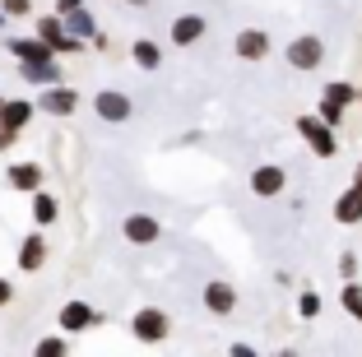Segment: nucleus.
<instances>
[{"label": "nucleus", "instance_id": "obj_1", "mask_svg": "<svg viewBox=\"0 0 362 357\" xmlns=\"http://www.w3.org/2000/svg\"><path fill=\"white\" fill-rule=\"evenodd\" d=\"M168 334H172V315L163 311V306H139V311L130 315V339H135V344L158 348V344H168Z\"/></svg>", "mask_w": 362, "mask_h": 357}, {"label": "nucleus", "instance_id": "obj_2", "mask_svg": "<svg viewBox=\"0 0 362 357\" xmlns=\"http://www.w3.org/2000/svg\"><path fill=\"white\" fill-rule=\"evenodd\" d=\"M284 61H288V70H302V74L320 70V65H325V37H320V33H298V37L284 47Z\"/></svg>", "mask_w": 362, "mask_h": 357}, {"label": "nucleus", "instance_id": "obj_3", "mask_svg": "<svg viewBox=\"0 0 362 357\" xmlns=\"http://www.w3.org/2000/svg\"><path fill=\"white\" fill-rule=\"evenodd\" d=\"M293 126H298L302 144H307V148H311V153H316V158H334V153H339V130H334V126H325V121H320L316 112L298 116Z\"/></svg>", "mask_w": 362, "mask_h": 357}, {"label": "nucleus", "instance_id": "obj_4", "mask_svg": "<svg viewBox=\"0 0 362 357\" xmlns=\"http://www.w3.org/2000/svg\"><path fill=\"white\" fill-rule=\"evenodd\" d=\"M33 33H37L56 56H79L88 47V42H79V37H70V28H65L61 14H37V19H33Z\"/></svg>", "mask_w": 362, "mask_h": 357}, {"label": "nucleus", "instance_id": "obj_5", "mask_svg": "<svg viewBox=\"0 0 362 357\" xmlns=\"http://www.w3.org/2000/svg\"><path fill=\"white\" fill-rule=\"evenodd\" d=\"M103 325V311L98 306H88L84 297H70V302H61V311H56V329L61 334H84V329Z\"/></svg>", "mask_w": 362, "mask_h": 357}, {"label": "nucleus", "instance_id": "obj_6", "mask_svg": "<svg viewBox=\"0 0 362 357\" xmlns=\"http://www.w3.org/2000/svg\"><path fill=\"white\" fill-rule=\"evenodd\" d=\"M158 237H163V218H158V213L135 209V213H126V218H121V242H130V246H153Z\"/></svg>", "mask_w": 362, "mask_h": 357}, {"label": "nucleus", "instance_id": "obj_7", "mask_svg": "<svg viewBox=\"0 0 362 357\" xmlns=\"http://www.w3.org/2000/svg\"><path fill=\"white\" fill-rule=\"evenodd\" d=\"M93 116L107 121V126H126L130 116H135V103H130V93H121V88H98L93 93Z\"/></svg>", "mask_w": 362, "mask_h": 357}, {"label": "nucleus", "instance_id": "obj_8", "mask_svg": "<svg viewBox=\"0 0 362 357\" xmlns=\"http://www.w3.org/2000/svg\"><path fill=\"white\" fill-rule=\"evenodd\" d=\"M269 52H274V37H269L265 28H242V33H233V56H237V61L260 65V61H269Z\"/></svg>", "mask_w": 362, "mask_h": 357}, {"label": "nucleus", "instance_id": "obj_9", "mask_svg": "<svg viewBox=\"0 0 362 357\" xmlns=\"http://www.w3.org/2000/svg\"><path fill=\"white\" fill-rule=\"evenodd\" d=\"M246 186H251L256 200H279V195L288 190V168H279V163H260V168H251Z\"/></svg>", "mask_w": 362, "mask_h": 357}, {"label": "nucleus", "instance_id": "obj_10", "mask_svg": "<svg viewBox=\"0 0 362 357\" xmlns=\"http://www.w3.org/2000/svg\"><path fill=\"white\" fill-rule=\"evenodd\" d=\"M79 107H84V98H79L70 84H56V88H42V93H37V112L56 116V121H65V116H75Z\"/></svg>", "mask_w": 362, "mask_h": 357}, {"label": "nucleus", "instance_id": "obj_11", "mask_svg": "<svg viewBox=\"0 0 362 357\" xmlns=\"http://www.w3.org/2000/svg\"><path fill=\"white\" fill-rule=\"evenodd\" d=\"M5 186L10 190H19V195H37V190H47V172H42V163H10L5 168Z\"/></svg>", "mask_w": 362, "mask_h": 357}, {"label": "nucleus", "instance_id": "obj_12", "mask_svg": "<svg viewBox=\"0 0 362 357\" xmlns=\"http://www.w3.org/2000/svg\"><path fill=\"white\" fill-rule=\"evenodd\" d=\"M5 52L14 56L19 65H47V61H61V56L52 52V47L33 33V37H5Z\"/></svg>", "mask_w": 362, "mask_h": 357}, {"label": "nucleus", "instance_id": "obj_13", "mask_svg": "<svg viewBox=\"0 0 362 357\" xmlns=\"http://www.w3.org/2000/svg\"><path fill=\"white\" fill-rule=\"evenodd\" d=\"M200 302L209 315H233L237 311V288L228 283V279H209V283L200 288Z\"/></svg>", "mask_w": 362, "mask_h": 357}, {"label": "nucleus", "instance_id": "obj_14", "mask_svg": "<svg viewBox=\"0 0 362 357\" xmlns=\"http://www.w3.org/2000/svg\"><path fill=\"white\" fill-rule=\"evenodd\" d=\"M209 33V19L204 14H177V19L168 23V42L172 47H195Z\"/></svg>", "mask_w": 362, "mask_h": 357}, {"label": "nucleus", "instance_id": "obj_15", "mask_svg": "<svg viewBox=\"0 0 362 357\" xmlns=\"http://www.w3.org/2000/svg\"><path fill=\"white\" fill-rule=\"evenodd\" d=\"M47 255H52V246H47V232L37 228V232H28L19 242V269L23 274H42L47 269Z\"/></svg>", "mask_w": 362, "mask_h": 357}, {"label": "nucleus", "instance_id": "obj_16", "mask_svg": "<svg viewBox=\"0 0 362 357\" xmlns=\"http://www.w3.org/2000/svg\"><path fill=\"white\" fill-rule=\"evenodd\" d=\"M37 116V98H5V112H0V126H10V130H28V121Z\"/></svg>", "mask_w": 362, "mask_h": 357}, {"label": "nucleus", "instance_id": "obj_17", "mask_svg": "<svg viewBox=\"0 0 362 357\" xmlns=\"http://www.w3.org/2000/svg\"><path fill=\"white\" fill-rule=\"evenodd\" d=\"M19 79H23L28 88H37V93H42V88L65 84V79H61V61H47V65H19Z\"/></svg>", "mask_w": 362, "mask_h": 357}, {"label": "nucleus", "instance_id": "obj_18", "mask_svg": "<svg viewBox=\"0 0 362 357\" xmlns=\"http://www.w3.org/2000/svg\"><path fill=\"white\" fill-rule=\"evenodd\" d=\"M334 223H344V228H358L362 223V190L358 186L339 190V200H334Z\"/></svg>", "mask_w": 362, "mask_h": 357}, {"label": "nucleus", "instance_id": "obj_19", "mask_svg": "<svg viewBox=\"0 0 362 357\" xmlns=\"http://www.w3.org/2000/svg\"><path fill=\"white\" fill-rule=\"evenodd\" d=\"M130 61H135V70L153 74V70H163V47L153 42V37H135V42H130Z\"/></svg>", "mask_w": 362, "mask_h": 357}, {"label": "nucleus", "instance_id": "obj_20", "mask_svg": "<svg viewBox=\"0 0 362 357\" xmlns=\"http://www.w3.org/2000/svg\"><path fill=\"white\" fill-rule=\"evenodd\" d=\"M61 218V200H56L52 190H37V195H33V228H52V223Z\"/></svg>", "mask_w": 362, "mask_h": 357}, {"label": "nucleus", "instance_id": "obj_21", "mask_svg": "<svg viewBox=\"0 0 362 357\" xmlns=\"http://www.w3.org/2000/svg\"><path fill=\"white\" fill-rule=\"evenodd\" d=\"M320 98H325V103H334V107H344V112H349V107L358 103V88H353L349 79H330V84L320 88Z\"/></svg>", "mask_w": 362, "mask_h": 357}, {"label": "nucleus", "instance_id": "obj_22", "mask_svg": "<svg viewBox=\"0 0 362 357\" xmlns=\"http://www.w3.org/2000/svg\"><path fill=\"white\" fill-rule=\"evenodd\" d=\"M33 357H70V334H42L33 344Z\"/></svg>", "mask_w": 362, "mask_h": 357}, {"label": "nucleus", "instance_id": "obj_23", "mask_svg": "<svg viewBox=\"0 0 362 357\" xmlns=\"http://www.w3.org/2000/svg\"><path fill=\"white\" fill-rule=\"evenodd\" d=\"M65 28H70V37H79V42H93V37H98V19L88 10L70 14V19H65Z\"/></svg>", "mask_w": 362, "mask_h": 357}, {"label": "nucleus", "instance_id": "obj_24", "mask_svg": "<svg viewBox=\"0 0 362 357\" xmlns=\"http://www.w3.org/2000/svg\"><path fill=\"white\" fill-rule=\"evenodd\" d=\"M339 306L353 315V320H362V279H353V283L339 288Z\"/></svg>", "mask_w": 362, "mask_h": 357}, {"label": "nucleus", "instance_id": "obj_25", "mask_svg": "<svg viewBox=\"0 0 362 357\" xmlns=\"http://www.w3.org/2000/svg\"><path fill=\"white\" fill-rule=\"evenodd\" d=\"M298 315H302V320H316V315H320V293H316V288H302V293H298Z\"/></svg>", "mask_w": 362, "mask_h": 357}, {"label": "nucleus", "instance_id": "obj_26", "mask_svg": "<svg viewBox=\"0 0 362 357\" xmlns=\"http://www.w3.org/2000/svg\"><path fill=\"white\" fill-rule=\"evenodd\" d=\"M316 116H320V121H325V126H334V130H339V126H344V107H334V103H325V98H320V103H316Z\"/></svg>", "mask_w": 362, "mask_h": 357}, {"label": "nucleus", "instance_id": "obj_27", "mask_svg": "<svg viewBox=\"0 0 362 357\" xmlns=\"http://www.w3.org/2000/svg\"><path fill=\"white\" fill-rule=\"evenodd\" d=\"M358 269H362L358 251H339V274H344V283H353V279H358Z\"/></svg>", "mask_w": 362, "mask_h": 357}, {"label": "nucleus", "instance_id": "obj_28", "mask_svg": "<svg viewBox=\"0 0 362 357\" xmlns=\"http://www.w3.org/2000/svg\"><path fill=\"white\" fill-rule=\"evenodd\" d=\"M0 10L10 14V19H28V14H33V0H0Z\"/></svg>", "mask_w": 362, "mask_h": 357}, {"label": "nucleus", "instance_id": "obj_29", "mask_svg": "<svg viewBox=\"0 0 362 357\" xmlns=\"http://www.w3.org/2000/svg\"><path fill=\"white\" fill-rule=\"evenodd\" d=\"M79 10H84V0H56V10H52V14L70 19V14H79Z\"/></svg>", "mask_w": 362, "mask_h": 357}, {"label": "nucleus", "instance_id": "obj_30", "mask_svg": "<svg viewBox=\"0 0 362 357\" xmlns=\"http://www.w3.org/2000/svg\"><path fill=\"white\" fill-rule=\"evenodd\" d=\"M14 302V283H10V279H5V274H0V311H5V306H10Z\"/></svg>", "mask_w": 362, "mask_h": 357}, {"label": "nucleus", "instance_id": "obj_31", "mask_svg": "<svg viewBox=\"0 0 362 357\" xmlns=\"http://www.w3.org/2000/svg\"><path fill=\"white\" fill-rule=\"evenodd\" d=\"M228 357H260V353L251 344H233V348H228Z\"/></svg>", "mask_w": 362, "mask_h": 357}, {"label": "nucleus", "instance_id": "obj_32", "mask_svg": "<svg viewBox=\"0 0 362 357\" xmlns=\"http://www.w3.org/2000/svg\"><path fill=\"white\" fill-rule=\"evenodd\" d=\"M14 139H19V130H10V126H0V153H5V148H10Z\"/></svg>", "mask_w": 362, "mask_h": 357}, {"label": "nucleus", "instance_id": "obj_33", "mask_svg": "<svg viewBox=\"0 0 362 357\" xmlns=\"http://www.w3.org/2000/svg\"><path fill=\"white\" fill-rule=\"evenodd\" d=\"M130 10H149V0H126Z\"/></svg>", "mask_w": 362, "mask_h": 357}, {"label": "nucleus", "instance_id": "obj_34", "mask_svg": "<svg viewBox=\"0 0 362 357\" xmlns=\"http://www.w3.org/2000/svg\"><path fill=\"white\" fill-rule=\"evenodd\" d=\"M353 186L362 190V163H358V168H353Z\"/></svg>", "mask_w": 362, "mask_h": 357}, {"label": "nucleus", "instance_id": "obj_35", "mask_svg": "<svg viewBox=\"0 0 362 357\" xmlns=\"http://www.w3.org/2000/svg\"><path fill=\"white\" fill-rule=\"evenodd\" d=\"M274 357H298V348H284V353H274Z\"/></svg>", "mask_w": 362, "mask_h": 357}, {"label": "nucleus", "instance_id": "obj_36", "mask_svg": "<svg viewBox=\"0 0 362 357\" xmlns=\"http://www.w3.org/2000/svg\"><path fill=\"white\" fill-rule=\"evenodd\" d=\"M5 23H10V14H5V10H0V28H5Z\"/></svg>", "mask_w": 362, "mask_h": 357}, {"label": "nucleus", "instance_id": "obj_37", "mask_svg": "<svg viewBox=\"0 0 362 357\" xmlns=\"http://www.w3.org/2000/svg\"><path fill=\"white\" fill-rule=\"evenodd\" d=\"M0 112H5V98H0Z\"/></svg>", "mask_w": 362, "mask_h": 357}]
</instances>
